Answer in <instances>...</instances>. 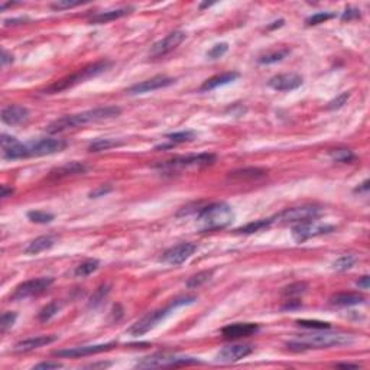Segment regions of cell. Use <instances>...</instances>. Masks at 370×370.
Returning <instances> with one entry per match:
<instances>
[{
	"mask_svg": "<svg viewBox=\"0 0 370 370\" xmlns=\"http://www.w3.org/2000/svg\"><path fill=\"white\" fill-rule=\"evenodd\" d=\"M120 113H122V108L117 106L96 107V108H91V110L82 112V113H78V115L64 116L61 119L54 120L52 123L47 126V132L51 133V135L66 132V130L77 129V127H81V126H85V124L89 123H96V122L115 119L117 116H120Z\"/></svg>",
	"mask_w": 370,
	"mask_h": 370,
	"instance_id": "obj_1",
	"label": "cell"
},
{
	"mask_svg": "<svg viewBox=\"0 0 370 370\" xmlns=\"http://www.w3.org/2000/svg\"><path fill=\"white\" fill-rule=\"evenodd\" d=\"M234 220L231 207L226 203H214L201 208L197 214L198 229L201 231H214L226 229Z\"/></svg>",
	"mask_w": 370,
	"mask_h": 370,
	"instance_id": "obj_2",
	"label": "cell"
},
{
	"mask_svg": "<svg viewBox=\"0 0 370 370\" xmlns=\"http://www.w3.org/2000/svg\"><path fill=\"white\" fill-rule=\"evenodd\" d=\"M353 343V337L347 334H313V336H304L299 340L288 341L289 350H311V349H329V347H338Z\"/></svg>",
	"mask_w": 370,
	"mask_h": 370,
	"instance_id": "obj_3",
	"label": "cell"
},
{
	"mask_svg": "<svg viewBox=\"0 0 370 370\" xmlns=\"http://www.w3.org/2000/svg\"><path fill=\"white\" fill-rule=\"evenodd\" d=\"M110 66H112L110 61H99V62H94V64H91V66L80 70L77 74L70 75V77H66V78H62V80H59V81L54 82L52 85H50V87L45 90V94H55V93H59V91L67 90V89L73 87V85L78 84V82L85 81V80L93 78V77H97V75L101 74V73H104Z\"/></svg>",
	"mask_w": 370,
	"mask_h": 370,
	"instance_id": "obj_4",
	"label": "cell"
},
{
	"mask_svg": "<svg viewBox=\"0 0 370 370\" xmlns=\"http://www.w3.org/2000/svg\"><path fill=\"white\" fill-rule=\"evenodd\" d=\"M322 213L321 207L318 206H299V207H291L279 214H276L275 217H272V224H301V223L313 222L317 220Z\"/></svg>",
	"mask_w": 370,
	"mask_h": 370,
	"instance_id": "obj_5",
	"label": "cell"
},
{
	"mask_svg": "<svg viewBox=\"0 0 370 370\" xmlns=\"http://www.w3.org/2000/svg\"><path fill=\"white\" fill-rule=\"evenodd\" d=\"M200 360L194 357H184L169 353H155L140 359L136 363L139 369H155V367H177V366H188V364H200Z\"/></svg>",
	"mask_w": 370,
	"mask_h": 370,
	"instance_id": "obj_6",
	"label": "cell"
},
{
	"mask_svg": "<svg viewBox=\"0 0 370 370\" xmlns=\"http://www.w3.org/2000/svg\"><path fill=\"white\" fill-rule=\"evenodd\" d=\"M215 162L214 154H198V155H188V157L173 158L171 161H165L157 165V168L166 169V171H178V169H188V168H203Z\"/></svg>",
	"mask_w": 370,
	"mask_h": 370,
	"instance_id": "obj_7",
	"label": "cell"
},
{
	"mask_svg": "<svg viewBox=\"0 0 370 370\" xmlns=\"http://www.w3.org/2000/svg\"><path fill=\"white\" fill-rule=\"evenodd\" d=\"M54 284V278L50 276H42V278H36V279L26 280L24 284L17 285L16 289L13 291V294L10 295V299L13 301H20V299H26L31 296H36L45 292Z\"/></svg>",
	"mask_w": 370,
	"mask_h": 370,
	"instance_id": "obj_8",
	"label": "cell"
},
{
	"mask_svg": "<svg viewBox=\"0 0 370 370\" xmlns=\"http://www.w3.org/2000/svg\"><path fill=\"white\" fill-rule=\"evenodd\" d=\"M173 308L169 305L168 308H164V310H155V311H150L148 313L145 317H142L138 322H135L132 327L129 329V334H132L135 337L138 336H143L146 334L148 331H150L152 329H155L158 324L161 321H164L169 313L172 311Z\"/></svg>",
	"mask_w": 370,
	"mask_h": 370,
	"instance_id": "obj_9",
	"label": "cell"
},
{
	"mask_svg": "<svg viewBox=\"0 0 370 370\" xmlns=\"http://www.w3.org/2000/svg\"><path fill=\"white\" fill-rule=\"evenodd\" d=\"M331 231H334V226L320 224V223H317V220H313V222L295 224L292 227V237L298 243H302V242L308 240V238L322 236V234H329Z\"/></svg>",
	"mask_w": 370,
	"mask_h": 370,
	"instance_id": "obj_10",
	"label": "cell"
},
{
	"mask_svg": "<svg viewBox=\"0 0 370 370\" xmlns=\"http://www.w3.org/2000/svg\"><path fill=\"white\" fill-rule=\"evenodd\" d=\"M26 148H28L29 157H45V155H52L64 150L67 148V142L64 139H54V138L38 139L28 142Z\"/></svg>",
	"mask_w": 370,
	"mask_h": 370,
	"instance_id": "obj_11",
	"label": "cell"
},
{
	"mask_svg": "<svg viewBox=\"0 0 370 370\" xmlns=\"http://www.w3.org/2000/svg\"><path fill=\"white\" fill-rule=\"evenodd\" d=\"M195 249H197V246L194 243H189V242L178 243L175 246L169 247L162 255L161 260L168 265H173V266L181 265L191 257V255L195 252Z\"/></svg>",
	"mask_w": 370,
	"mask_h": 370,
	"instance_id": "obj_12",
	"label": "cell"
},
{
	"mask_svg": "<svg viewBox=\"0 0 370 370\" xmlns=\"http://www.w3.org/2000/svg\"><path fill=\"white\" fill-rule=\"evenodd\" d=\"M185 36H187V33L182 32V31H173L169 35H166L164 39L154 43V47L149 51V55L152 58L164 57L168 52L175 50L178 45H181L185 39Z\"/></svg>",
	"mask_w": 370,
	"mask_h": 370,
	"instance_id": "obj_13",
	"label": "cell"
},
{
	"mask_svg": "<svg viewBox=\"0 0 370 370\" xmlns=\"http://www.w3.org/2000/svg\"><path fill=\"white\" fill-rule=\"evenodd\" d=\"M175 80L171 77H165V75H157V77H152L149 80L145 81H140L138 84H135L132 87H129L126 93L127 94H143V93H150V91L161 90L165 87H169L172 85Z\"/></svg>",
	"mask_w": 370,
	"mask_h": 370,
	"instance_id": "obj_14",
	"label": "cell"
},
{
	"mask_svg": "<svg viewBox=\"0 0 370 370\" xmlns=\"http://www.w3.org/2000/svg\"><path fill=\"white\" fill-rule=\"evenodd\" d=\"M253 353V347L249 344H230L223 347L215 356V360L220 363H234Z\"/></svg>",
	"mask_w": 370,
	"mask_h": 370,
	"instance_id": "obj_15",
	"label": "cell"
},
{
	"mask_svg": "<svg viewBox=\"0 0 370 370\" xmlns=\"http://www.w3.org/2000/svg\"><path fill=\"white\" fill-rule=\"evenodd\" d=\"M113 347H116L115 341L107 343V344L81 345V347H73V349H67V350H57V352H54V356H57V357H84V356L108 352Z\"/></svg>",
	"mask_w": 370,
	"mask_h": 370,
	"instance_id": "obj_16",
	"label": "cell"
},
{
	"mask_svg": "<svg viewBox=\"0 0 370 370\" xmlns=\"http://www.w3.org/2000/svg\"><path fill=\"white\" fill-rule=\"evenodd\" d=\"M302 77L295 73H288V74H278L272 77L268 81V85L276 91H291L295 90L302 85Z\"/></svg>",
	"mask_w": 370,
	"mask_h": 370,
	"instance_id": "obj_17",
	"label": "cell"
},
{
	"mask_svg": "<svg viewBox=\"0 0 370 370\" xmlns=\"http://www.w3.org/2000/svg\"><path fill=\"white\" fill-rule=\"evenodd\" d=\"M268 177V171L264 168H257V166H249V168H242L231 171L227 175V180L233 182H249V181H259Z\"/></svg>",
	"mask_w": 370,
	"mask_h": 370,
	"instance_id": "obj_18",
	"label": "cell"
},
{
	"mask_svg": "<svg viewBox=\"0 0 370 370\" xmlns=\"http://www.w3.org/2000/svg\"><path fill=\"white\" fill-rule=\"evenodd\" d=\"M28 119H29V110L25 106L10 104L2 110V122L9 126L24 123Z\"/></svg>",
	"mask_w": 370,
	"mask_h": 370,
	"instance_id": "obj_19",
	"label": "cell"
},
{
	"mask_svg": "<svg viewBox=\"0 0 370 370\" xmlns=\"http://www.w3.org/2000/svg\"><path fill=\"white\" fill-rule=\"evenodd\" d=\"M259 330V325L255 322H236V324H230L227 327L222 330V334L224 338H240V337H249L252 334H255Z\"/></svg>",
	"mask_w": 370,
	"mask_h": 370,
	"instance_id": "obj_20",
	"label": "cell"
},
{
	"mask_svg": "<svg viewBox=\"0 0 370 370\" xmlns=\"http://www.w3.org/2000/svg\"><path fill=\"white\" fill-rule=\"evenodd\" d=\"M57 340V336H36V337L26 338V340H22V341H19V343L15 344L13 352L15 353H28V352L36 350L39 347L51 344V343H54Z\"/></svg>",
	"mask_w": 370,
	"mask_h": 370,
	"instance_id": "obj_21",
	"label": "cell"
},
{
	"mask_svg": "<svg viewBox=\"0 0 370 370\" xmlns=\"http://www.w3.org/2000/svg\"><path fill=\"white\" fill-rule=\"evenodd\" d=\"M240 74L236 73V71H229V73H224V74L220 75H214L211 78H208L207 81H204V84L200 87V91H210L217 89V87H222V85H226V84H230L234 80H237Z\"/></svg>",
	"mask_w": 370,
	"mask_h": 370,
	"instance_id": "obj_22",
	"label": "cell"
},
{
	"mask_svg": "<svg viewBox=\"0 0 370 370\" xmlns=\"http://www.w3.org/2000/svg\"><path fill=\"white\" fill-rule=\"evenodd\" d=\"M87 171V166L82 162H68L59 168H55L51 171V178H64V177H73V175H80Z\"/></svg>",
	"mask_w": 370,
	"mask_h": 370,
	"instance_id": "obj_23",
	"label": "cell"
},
{
	"mask_svg": "<svg viewBox=\"0 0 370 370\" xmlns=\"http://www.w3.org/2000/svg\"><path fill=\"white\" fill-rule=\"evenodd\" d=\"M55 240H57V238L54 237V236H51V234L39 236V237L32 240V242L26 246L25 252L28 255H38V253H41L43 250H48V249L54 246Z\"/></svg>",
	"mask_w": 370,
	"mask_h": 370,
	"instance_id": "obj_24",
	"label": "cell"
},
{
	"mask_svg": "<svg viewBox=\"0 0 370 370\" xmlns=\"http://www.w3.org/2000/svg\"><path fill=\"white\" fill-rule=\"evenodd\" d=\"M132 8H120V9H115V10H107V12H100L97 15L91 17L90 22L91 24H96V25H100V24H107L110 20H116L119 17H123L126 15L130 13Z\"/></svg>",
	"mask_w": 370,
	"mask_h": 370,
	"instance_id": "obj_25",
	"label": "cell"
},
{
	"mask_svg": "<svg viewBox=\"0 0 370 370\" xmlns=\"http://www.w3.org/2000/svg\"><path fill=\"white\" fill-rule=\"evenodd\" d=\"M331 304L337 305V307H350V305L362 304L364 298L357 292H341L331 296Z\"/></svg>",
	"mask_w": 370,
	"mask_h": 370,
	"instance_id": "obj_26",
	"label": "cell"
},
{
	"mask_svg": "<svg viewBox=\"0 0 370 370\" xmlns=\"http://www.w3.org/2000/svg\"><path fill=\"white\" fill-rule=\"evenodd\" d=\"M166 139L169 140L168 145H161L157 146V149H165V148H172L175 145H180V143H185V142H191V140L195 139V133L192 130H184V132H175L166 135Z\"/></svg>",
	"mask_w": 370,
	"mask_h": 370,
	"instance_id": "obj_27",
	"label": "cell"
},
{
	"mask_svg": "<svg viewBox=\"0 0 370 370\" xmlns=\"http://www.w3.org/2000/svg\"><path fill=\"white\" fill-rule=\"evenodd\" d=\"M289 55L288 48H282V50H275L269 51L264 55L257 58V62L259 64H273V62H279L284 58H287Z\"/></svg>",
	"mask_w": 370,
	"mask_h": 370,
	"instance_id": "obj_28",
	"label": "cell"
},
{
	"mask_svg": "<svg viewBox=\"0 0 370 370\" xmlns=\"http://www.w3.org/2000/svg\"><path fill=\"white\" fill-rule=\"evenodd\" d=\"M213 271H203V272H198L195 275H192L191 278H188L187 280V288L189 289H195V288H200V287H203L204 284H207L208 280L211 279V276H213Z\"/></svg>",
	"mask_w": 370,
	"mask_h": 370,
	"instance_id": "obj_29",
	"label": "cell"
},
{
	"mask_svg": "<svg viewBox=\"0 0 370 370\" xmlns=\"http://www.w3.org/2000/svg\"><path fill=\"white\" fill-rule=\"evenodd\" d=\"M100 266V262L97 259H87V260H84L82 264H80L77 268H75V276H89L91 275L93 272H96L99 269Z\"/></svg>",
	"mask_w": 370,
	"mask_h": 370,
	"instance_id": "obj_30",
	"label": "cell"
},
{
	"mask_svg": "<svg viewBox=\"0 0 370 370\" xmlns=\"http://www.w3.org/2000/svg\"><path fill=\"white\" fill-rule=\"evenodd\" d=\"M330 158L336 162H341V164H349V162H353L356 159V155L353 154V150L345 148H338L330 150Z\"/></svg>",
	"mask_w": 370,
	"mask_h": 370,
	"instance_id": "obj_31",
	"label": "cell"
},
{
	"mask_svg": "<svg viewBox=\"0 0 370 370\" xmlns=\"http://www.w3.org/2000/svg\"><path fill=\"white\" fill-rule=\"evenodd\" d=\"M272 226V220L271 219H264V220H256V222H252L237 229V233H245V234H250V233H256V231L264 230V229H268Z\"/></svg>",
	"mask_w": 370,
	"mask_h": 370,
	"instance_id": "obj_32",
	"label": "cell"
},
{
	"mask_svg": "<svg viewBox=\"0 0 370 370\" xmlns=\"http://www.w3.org/2000/svg\"><path fill=\"white\" fill-rule=\"evenodd\" d=\"M61 307H62V304L58 302V301H52V302H50L48 305H45L41 311H39V314H38V320L42 321V322L51 320L52 317H55V315L59 313Z\"/></svg>",
	"mask_w": 370,
	"mask_h": 370,
	"instance_id": "obj_33",
	"label": "cell"
},
{
	"mask_svg": "<svg viewBox=\"0 0 370 370\" xmlns=\"http://www.w3.org/2000/svg\"><path fill=\"white\" fill-rule=\"evenodd\" d=\"M119 145H122V142H120V140L97 139V140H94V142H91L90 146H89V150H90V152H101V150H107V149L116 148V146H119Z\"/></svg>",
	"mask_w": 370,
	"mask_h": 370,
	"instance_id": "obj_34",
	"label": "cell"
},
{
	"mask_svg": "<svg viewBox=\"0 0 370 370\" xmlns=\"http://www.w3.org/2000/svg\"><path fill=\"white\" fill-rule=\"evenodd\" d=\"M356 262H357L356 256L344 255L341 256V257H338L337 260L333 264V269H336L338 272H345L349 271V269H352Z\"/></svg>",
	"mask_w": 370,
	"mask_h": 370,
	"instance_id": "obj_35",
	"label": "cell"
},
{
	"mask_svg": "<svg viewBox=\"0 0 370 370\" xmlns=\"http://www.w3.org/2000/svg\"><path fill=\"white\" fill-rule=\"evenodd\" d=\"M307 289H308V285L305 282H295V284L289 285L287 288H284L282 295L287 296V298H296V296L302 295Z\"/></svg>",
	"mask_w": 370,
	"mask_h": 370,
	"instance_id": "obj_36",
	"label": "cell"
},
{
	"mask_svg": "<svg viewBox=\"0 0 370 370\" xmlns=\"http://www.w3.org/2000/svg\"><path fill=\"white\" fill-rule=\"evenodd\" d=\"M28 219L32 223H38V224H48V223L54 222L55 215L47 211H39V210H35V211H29L28 213Z\"/></svg>",
	"mask_w": 370,
	"mask_h": 370,
	"instance_id": "obj_37",
	"label": "cell"
},
{
	"mask_svg": "<svg viewBox=\"0 0 370 370\" xmlns=\"http://www.w3.org/2000/svg\"><path fill=\"white\" fill-rule=\"evenodd\" d=\"M108 292H110V287L108 285H101L100 288L96 289V292L90 298V307H93V308L99 307L104 301V298L108 295Z\"/></svg>",
	"mask_w": 370,
	"mask_h": 370,
	"instance_id": "obj_38",
	"label": "cell"
},
{
	"mask_svg": "<svg viewBox=\"0 0 370 370\" xmlns=\"http://www.w3.org/2000/svg\"><path fill=\"white\" fill-rule=\"evenodd\" d=\"M229 51V43L227 42H220L211 47V50L207 52V58L208 59H219L222 58L226 52Z\"/></svg>",
	"mask_w": 370,
	"mask_h": 370,
	"instance_id": "obj_39",
	"label": "cell"
},
{
	"mask_svg": "<svg viewBox=\"0 0 370 370\" xmlns=\"http://www.w3.org/2000/svg\"><path fill=\"white\" fill-rule=\"evenodd\" d=\"M17 318L16 313H12V311H6V313L2 314V318H0V331L5 334L13 324Z\"/></svg>",
	"mask_w": 370,
	"mask_h": 370,
	"instance_id": "obj_40",
	"label": "cell"
},
{
	"mask_svg": "<svg viewBox=\"0 0 370 370\" xmlns=\"http://www.w3.org/2000/svg\"><path fill=\"white\" fill-rule=\"evenodd\" d=\"M336 16L334 13H330V12H318V13H315L313 16H310L305 22H307V25L313 26V25H318V24H324L325 20H330V19H333V17Z\"/></svg>",
	"mask_w": 370,
	"mask_h": 370,
	"instance_id": "obj_41",
	"label": "cell"
},
{
	"mask_svg": "<svg viewBox=\"0 0 370 370\" xmlns=\"http://www.w3.org/2000/svg\"><path fill=\"white\" fill-rule=\"evenodd\" d=\"M298 325L305 327V329H314V330H329L331 325L329 322H324V321H314V320H299L296 321Z\"/></svg>",
	"mask_w": 370,
	"mask_h": 370,
	"instance_id": "obj_42",
	"label": "cell"
},
{
	"mask_svg": "<svg viewBox=\"0 0 370 370\" xmlns=\"http://www.w3.org/2000/svg\"><path fill=\"white\" fill-rule=\"evenodd\" d=\"M349 99H350V93H349V91L341 93V94H338L336 99H333L331 101H330L327 108H330V110H337V108H341V107L344 106L345 103H347V100Z\"/></svg>",
	"mask_w": 370,
	"mask_h": 370,
	"instance_id": "obj_43",
	"label": "cell"
},
{
	"mask_svg": "<svg viewBox=\"0 0 370 370\" xmlns=\"http://www.w3.org/2000/svg\"><path fill=\"white\" fill-rule=\"evenodd\" d=\"M80 5H82V2H80V0H58V2H54L51 5V8L55 9V10H64V9L75 8V6H80Z\"/></svg>",
	"mask_w": 370,
	"mask_h": 370,
	"instance_id": "obj_44",
	"label": "cell"
},
{
	"mask_svg": "<svg viewBox=\"0 0 370 370\" xmlns=\"http://www.w3.org/2000/svg\"><path fill=\"white\" fill-rule=\"evenodd\" d=\"M0 143H2V149H8V148H12L13 145L19 143V140H17L16 138H13V136H10V135L3 133V135H2V138H0Z\"/></svg>",
	"mask_w": 370,
	"mask_h": 370,
	"instance_id": "obj_45",
	"label": "cell"
},
{
	"mask_svg": "<svg viewBox=\"0 0 370 370\" xmlns=\"http://www.w3.org/2000/svg\"><path fill=\"white\" fill-rule=\"evenodd\" d=\"M112 187L110 185H100V187H97L96 189H93L91 191L90 194V198H99V197H103V195H106V194H108V192H112Z\"/></svg>",
	"mask_w": 370,
	"mask_h": 370,
	"instance_id": "obj_46",
	"label": "cell"
},
{
	"mask_svg": "<svg viewBox=\"0 0 370 370\" xmlns=\"http://www.w3.org/2000/svg\"><path fill=\"white\" fill-rule=\"evenodd\" d=\"M356 17H360V10H357V9L354 8H347L343 12V15H341L343 20H352V19H356Z\"/></svg>",
	"mask_w": 370,
	"mask_h": 370,
	"instance_id": "obj_47",
	"label": "cell"
},
{
	"mask_svg": "<svg viewBox=\"0 0 370 370\" xmlns=\"http://www.w3.org/2000/svg\"><path fill=\"white\" fill-rule=\"evenodd\" d=\"M59 367H62V364L58 362H42L39 364H36L33 369L36 370H50V369H59Z\"/></svg>",
	"mask_w": 370,
	"mask_h": 370,
	"instance_id": "obj_48",
	"label": "cell"
},
{
	"mask_svg": "<svg viewBox=\"0 0 370 370\" xmlns=\"http://www.w3.org/2000/svg\"><path fill=\"white\" fill-rule=\"evenodd\" d=\"M15 61V58H13V55L12 54H9L8 51H2V57H0V62H2V66L3 67H6L8 64H12Z\"/></svg>",
	"mask_w": 370,
	"mask_h": 370,
	"instance_id": "obj_49",
	"label": "cell"
},
{
	"mask_svg": "<svg viewBox=\"0 0 370 370\" xmlns=\"http://www.w3.org/2000/svg\"><path fill=\"white\" fill-rule=\"evenodd\" d=\"M13 192H15V189L12 188V187H8V185H2V188H0V197L8 198L9 195H12Z\"/></svg>",
	"mask_w": 370,
	"mask_h": 370,
	"instance_id": "obj_50",
	"label": "cell"
},
{
	"mask_svg": "<svg viewBox=\"0 0 370 370\" xmlns=\"http://www.w3.org/2000/svg\"><path fill=\"white\" fill-rule=\"evenodd\" d=\"M369 285H370V278L367 275H364L362 276L360 279L357 280V287L362 289H369Z\"/></svg>",
	"mask_w": 370,
	"mask_h": 370,
	"instance_id": "obj_51",
	"label": "cell"
},
{
	"mask_svg": "<svg viewBox=\"0 0 370 370\" xmlns=\"http://www.w3.org/2000/svg\"><path fill=\"white\" fill-rule=\"evenodd\" d=\"M28 19L26 17H19V19H8V20H5V25L9 26V25H17L19 22L20 24H24V22H26Z\"/></svg>",
	"mask_w": 370,
	"mask_h": 370,
	"instance_id": "obj_52",
	"label": "cell"
},
{
	"mask_svg": "<svg viewBox=\"0 0 370 370\" xmlns=\"http://www.w3.org/2000/svg\"><path fill=\"white\" fill-rule=\"evenodd\" d=\"M367 189H369V181L366 180V181L363 182L360 187H357V188L354 189V191H356V192H366Z\"/></svg>",
	"mask_w": 370,
	"mask_h": 370,
	"instance_id": "obj_53",
	"label": "cell"
},
{
	"mask_svg": "<svg viewBox=\"0 0 370 370\" xmlns=\"http://www.w3.org/2000/svg\"><path fill=\"white\" fill-rule=\"evenodd\" d=\"M336 366L337 367H352V369H359L360 367L359 364H352V363H338Z\"/></svg>",
	"mask_w": 370,
	"mask_h": 370,
	"instance_id": "obj_54",
	"label": "cell"
},
{
	"mask_svg": "<svg viewBox=\"0 0 370 370\" xmlns=\"http://www.w3.org/2000/svg\"><path fill=\"white\" fill-rule=\"evenodd\" d=\"M107 366H110V363H97V364H90V366H87V367L96 369V367H107Z\"/></svg>",
	"mask_w": 370,
	"mask_h": 370,
	"instance_id": "obj_55",
	"label": "cell"
},
{
	"mask_svg": "<svg viewBox=\"0 0 370 370\" xmlns=\"http://www.w3.org/2000/svg\"><path fill=\"white\" fill-rule=\"evenodd\" d=\"M282 25H284V19H279V20H278V22H273V24H272V25L268 26V29H275V28H276V26H278V28H279V26H282Z\"/></svg>",
	"mask_w": 370,
	"mask_h": 370,
	"instance_id": "obj_56",
	"label": "cell"
}]
</instances>
